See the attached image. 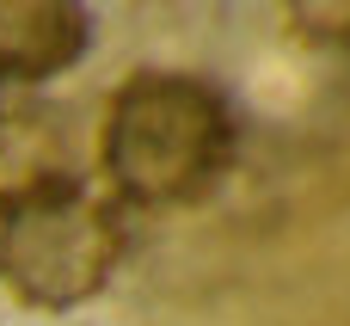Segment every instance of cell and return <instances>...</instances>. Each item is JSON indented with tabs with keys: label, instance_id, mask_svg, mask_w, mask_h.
<instances>
[{
	"label": "cell",
	"instance_id": "cell-3",
	"mask_svg": "<svg viewBox=\"0 0 350 326\" xmlns=\"http://www.w3.org/2000/svg\"><path fill=\"white\" fill-rule=\"evenodd\" d=\"M92 43V12L74 0H0V80H55Z\"/></svg>",
	"mask_w": 350,
	"mask_h": 326
},
{
	"label": "cell",
	"instance_id": "cell-1",
	"mask_svg": "<svg viewBox=\"0 0 350 326\" xmlns=\"http://www.w3.org/2000/svg\"><path fill=\"white\" fill-rule=\"evenodd\" d=\"M98 160L111 191L135 210L197 203L234 166V105L203 74L142 68L111 99Z\"/></svg>",
	"mask_w": 350,
	"mask_h": 326
},
{
	"label": "cell",
	"instance_id": "cell-2",
	"mask_svg": "<svg viewBox=\"0 0 350 326\" xmlns=\"http://www.w3.org/2000/svg\"><path fill=\"white\" fill-rule=\"evenodd\" d=\"M123 259V228L105 197L80 179L43 173L0 197V277L31 308H80L92 302Z\"/></svg>",
	"mask_w": 350,
	"mask_h": 326
}]
</instances>
